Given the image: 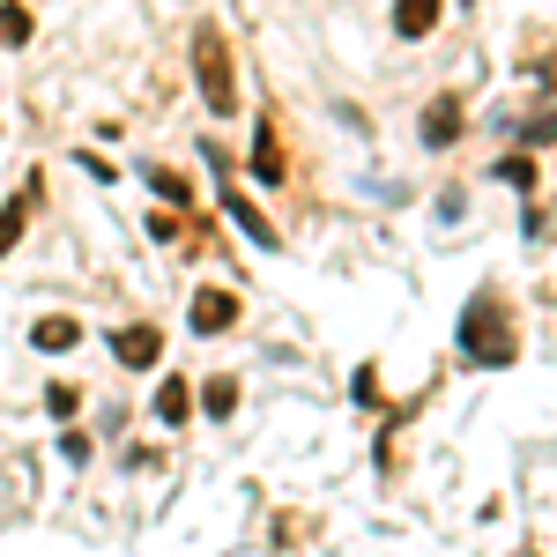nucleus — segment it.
Returning <instances> with one entry per match:
<instances>
[{
  "instance_id": "20e7f679",
  "label": "nucleus",
  "mask_w": 557,
  "mask_h": 557,
  "mask_svg": "<svg viewBox=\"0 0 557 557\" xmlns=\"http://www.w3.org/2000/svg\"><path fill=\"white\" fill-rule=\"evenodd\" d=\"M38 194H45V178L30 172V178H23V186H15V201L0 209V253H15V238L30 231V215H38Z\"/></svg>"
},
{
  "instance_id": "9b49d317",
  "label": "nucleus",
  "mask_w": 557,
  "mask_h": 557,
  "mask_svg": "<svg viewBox=\"0 0 557 557\" xmlns=\"http://www.w3.org/2000/svg\"><path fill=\"white\" fill-rule=\"evenodd\" d=\"M30 343H38V349H75V343H83V327H75V320H38Z\"/></svg>"
},
{
  "instance_id": "ddd939ff",
  "label": "nucleus",
  "mask_w": 557,
  "mask_h": 557,
  "mask_svg": "<svg viewBox=\"0 0 557 557\" xmlns=\"http://www.w3.org/2000/svg\"><path fill=\"white\" fill-rule=\"evenodd\" d=\"M149 186H157V194H164V201H178V209H186V201H194V186H186V178H178L172 164H149Z\"/></svg>"
},
{
  "instance_id": "0eeeda50",
  "label": "nucleus",
  "mask_w": 557,
  "mask_h": 557,
  "mask_svg": "<svg viewBox=\"0 0 557 557\" xmlns=\"http://www.w3.org/2000/svg\"><path fill=\"white\" fill-rule=\"evenodd\" d=\"M112 357H120L127 372H149V364L164 357V335H157V327H120V335H112Z\"/></svg>"
},
{
  "instance_id": "1a4fd4ad",
  "label": "nucleus",
  "mask_w": 557,
  "mask_h": 557,
  "mask_svg": "<svg viewBox=\"0 0 557 557\" xmlns=\"http://www.w3.org/2000/svg\"><path fill=\"white\" fill-rule=\"evenodd\" d=\"M438 8H446V0H394V30H401V38H431V30H438Z\"/></svg>"
},
{
  "instance_id": "f03ea898",
  "label": "nucleus",
  "mask_w": 557,
  "mask_h": 557,
  "mask_svg": "<svg viewBox=\"0 0 557 557\" xmlns=\"http://www.w3.org/2000/svg\"><path fill=\"white\" fill-rule=\"evenodd\" d=\"M194 83H201V104H209L215 120L238 112V67H231L223 23H194Z\"/></svg>"
},
{
  "instance_id": "6e6552de",
  "label": "nucleus",
  "mask_w": 557,
  "mask_h": 557,
  "mask_svg": "<svg viewBox=\"0 0 557 557\" xmlns=\"http://www.w3.org/2000/svg\"><path fill=\"white\" fill-rule=\"evenodd\" d=\"M231 320H238V298L231 290H201L194 298V335H223Z\"/></svg>"
},
{
  "instance_id": "dca6fc26",
  "label": "nucleus",
  "mask_w": 557,
  "mask_h": 557,
  "mask_svg": "<svg viewBox=\"0 0 557 557\" xmlns=\"http://www.w3.org/2000/svg\"><path fill=\"white\" fill-rule=\"evenodd\" d=\"M498 178H513V186H535V164H528V157H506V164H498Z\"/></svg>"
},
{
  "instance_id": "f8f14e48",
  "label": "nucleus",
  "mask_w": 557,
  "mask_h": 557,
  "mask_svg": "<svg viewBox=\"0 0 557 557\" xmlns=\"http://www.w3.org/2000/svg\"><path fill=\"white\" fill-rule=\"evenodd\" d=\"M0 45H30V8L23 0H0Z\"/></svg>"
},
{
  "instance_id": "f257e3e1",
  "label": "nucleus",
  "mask_w": 557,
  "mask_h": 557,
  "mask_svg": "<svg viewBox=\"0 0 557 557\" xmlns=\"http://www.w3.org/2000/svg\"><path fill=\"white\" fill-rule=\"evenodd\" d=\"M461 357H475V364H513L520 357V335H513V312H506V298L498 290H475L469 312H461Z\"/></svg>"
},
{
  "instance_id": "4468645a",
  "label": "nucleus",
  "mask_w": 557,
  "mask_h": 557,
  "mask_svg": "<svg viewBox=\"0 0 557 557\" xmlns=\"http://www.w3.org/2000/svg\"><path fill=\"white\" fill-rule=\"evenodd\" d=\"M201 409H209V417H231V409H238V380H231V372H223V380H209Z\"/></svg>"
},
{
  "instance_id": "423d86ee",
  "label": "nucleus",
  "mask_w": 557,
  "mask_h": 557,
  "mask_svg": "<svg viewBox=\"0 0 557 557\" xmlns=\"http://www.w3.org/2000/svg\"><path fill=\"white\" fill-rule=\"evenodd\" d=\"M253 172L268 186H283L290 178V157H283V127H275V112H260V134H253Z\"/></svg>"
},
{
  "instance_id": "39448f33",
  "label": "nucleus",
  "mask_w": 557,
  "mask_h": 557,
  "mask_svg": "<svg viewBox=\"0 0 557 557\" xmlns=\"http://www.w3.org/2000/svg\"><path fill=\"white\" fill-rule=\"evenodd\" d=\"M461 120H469V112H461L454 89L431 97V104H424V149H454V141H461Z\"/></svg>"
},
{
  "instance_id": "7ed1b4c3",
  "label": "nucleus",
  "mask_w": 557,
  "mask_h": 557,
  "mask_svg": "<svg viewBox=\"0 0 557 557\" xmlns=\"http://www.w3.org/2000/svg\"><path fill=\"white\" fill-rule=\"evenodd\" d=\"M209 164H215V178H223V209H231V223H238V231L253 238L260 253H275V223H268V215H260L253 201L238 194V172H231V157H223V149H209Z\"/></svg>"
},
{
  "instance_id": "2eb2a0df",
  "label": "nucleus",
  "mask_w": 557,
  "mask_h": 557,
  "mask_svg": "<svg viewBox=\"0 0 557 557\" xmlns=\"http://www.w3.org/2000/svg\"><path fill=\"white\" fill-rule=\"evenodd\" d=\"M528 149H543V141H557V112H543V120H528V134H520Z\"/></svg>"
},
{
  "instance_id": "9d476101",
  "label": "nucleus",
  "mask_w": 557,
  "mask_h": 557,
  "mask_svg": "<svg viewBox=\"0 0 557 557\" xmlns=\"http://www.w3.org/2000/svg\"><path fill=\"white\" fill-rule=\"evenodd\" d=\"M157 417H164V424H186V417H194V386L164 380V386H157Z\"/></svg>"
}]
</instances>
